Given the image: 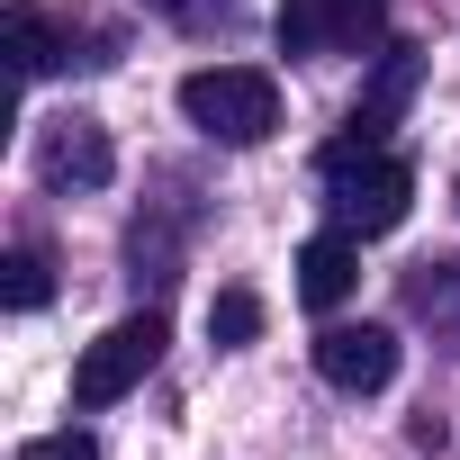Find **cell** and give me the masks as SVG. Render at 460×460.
<instances>
[{"instance_id": "obj_1", "label": "cell", "mask_w": 460, "mask_h": 460, "mask_svg": "<svg viewBox=\"0 0 460 460\" xmlns=\"http://www.w3.org/2000/svg\"><path fill=\"white\" fill-rule=\"evenodd\" d=\"M316 181H325V208H334L343 235H388V226L406 217V199H415V163L370 145V136H352V127L325 145Z\"/></svg>"}, {"instance_id": "obj_2", "label": "cell", "mask_w": 460, "mask_h": 460, "mask_svg": "<svg viewBox=\"0 0 460 460\" xmlns=\"http://www.w3.org/2000/svg\"><path fill=\"white\" fill-rule=\"evenodd\" d=\"M181 118L217 145H262L280 127V82L262 64H208V73L181 82Z\"/></svg>"}, {"instance_id": "obj_3", "label": "cell", "mask_w": 460, "mask_h": 460, "mask_svg": "<svg viewBox=\"0 0 460 460\" xmlns=\"http://www.w3.org/2000/svg\"><path fill=\"white\" fill-rule=\"evenodd\" d=\"M271 28H280V55H298V64H334V55L379 46L388 19H379V0H280Z\"/></svg>"}, {"instance_id": "obj_4", "label": "cell", "mask_w": 460, "mask_h": 460, "mask_svg": "<svg viewBox=\"0 0 460 460\" xmlns=\"http://www.w3.org/2000/svg\"><path fill=\"white\" fill-rule=\"evenodd\" d=\"M154 361H163V316H154V307H145V316H118V325L82 352V370H73V406H118Z\"/></svg>"}, {"instance_id": "obj_5", "label": "cell", "mask_w": 460, "mask_h": 460, "mask_svg": "<svg viewBox=\"0 0 460 460\" xmlns=\"http://www.w3.org/2000/svg\"><path fill=\"white\" fill-rule=\"evenodd\" d=\"M37 181L46 190H109L118 181V145L100 118H46L37 127Z\"/></svg>"}, {"instance_id": "obj_6", "label": "cell", "mask_w": 460, "mask_h": 460, "mask_svg": "<svg viewBox=\"0 0 460 460\" xmlns=\"http://www.w3.org/2000/svg\"><path fill=\"white\" fill-rule=\"evenodd\" d=\"M316 370H325V388H343V397H379V388L397 379V334H388V325H325V334H316Z\"/></svg>"}, {"instance_id": "obj_7", "label": "cell", "mask_w": 460, "mask_h": 460, "mask_svg": "<svg viewBox=\"0 0 460 460\" xmlns=\"http://www.w3.org/2000/svg\"><path fill=\"white\" fill-rule=\"evenodd\" d=\"M352 289H361V235H343V226L307 235V253H298V298H307V307H343Z\"/></svg>"}, {"instance_id": "obj_8", "label": "cell", "mask_w": 460, "mask_h": 460, "mask_svg": "<svg viewBox=\"0 0 460 460\" xmlns=\"http://www.w3.org/2000/svg\"><path fill=\"white\" fill-rule=\"evenodd\" d=\"M406 316L433 325L442 352H460V253H433V262L406 271Z\"/></svg>"}, {"instance_id": "obj_9", "label": "cell", "mask_w": 460, "mask_h": 460, "mask_svg": "<svg viewBox=\"0 0 460 460\" xmlns=\"http://www.w3.org/2000/svg\"><path fill=\"white\" fill-rule=\"evenodd\" d=\"M0 46H10V73H19V91H28L37 73H55V64H64V28L37 10V0H10V19H0Z\"/></svg>"}, {"instance_id": "obj_10", "label": "cell", "mask_w": 460, "mask_h": 460, "mask_svg": "<svg viewBox=\"0 0 460 460\" xmlns=\"http://www.w3.org/2000/svg\"><path fill=\"white\" fill-rule=\"evenodd\" d=\"M415 100V46H388L379 55V82L361 91V109H352V136H370V145H388V127H397V109Z\"/></svg>"}, {"instance_id": "obj_11", "label": "cell", "mask_w": 460, "mask_h": 460, "mask_svg": "<svg viewBox=\"0 0 460 460\" xmlns=\"http://www.w3.org/2000/svg\"><path fill=\"white\" fill-rule=\"evenodd\" d=\"M55 298V262L37 253V244H10V262H0V307L10 316H37Z\"/></svg>"}, {"instance_id": "obj_12", "label": "cell", "mask_w": 460, "mask_h": 460, "mask_svg": "<svg viewBox=\"0 0 460 460\" xmlns=\"http://www.w3.org/2000/svg\"><path fill=\"white\" fill-rule=\"evenodd\" d=\"M253 334H262V298H253V289H217V298H208V343L235 352V343H253Z\"/></svg>"}, {"instance_id": "obj_13", "label": "cell", "mask_w": 460, "mask_h": 460, "mask_svg": "<svg viewBox=\"0 0 460 460\" xmlns=\"http://www.w3.org/2000/svg\"><path fill=\"white\" fill-rule=\"evenodd\" d=\"M19 460H100V442L91 433H37V442H19Z\"/></svg>"}, {"instance_id": "obj_14", "label": "cell", "mask_w": 460, "mask_h": 460, "mask_svg": "<svg viewBox=\"0 0 460 460\" xmlns=\"http://www.w3.org/2000/svg\"><path fill=\"white\" fill-rule=\"evenodd\" d=\"M154 10H181V0H154Z\"/></svg>"}]
</instances>
